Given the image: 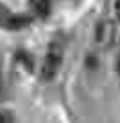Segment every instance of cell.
Instances as JSON below:
<instances>
[{
    "label": "cell",
    "mask_w": 120,
    "mask_h": 123,
    "mask_svg": "<svg viewBox=\"0 0 120 123\" xmlns=\"http://www.w3.org/2000/svg\"><path fill=\"white\" fill-rule=\"evenodd\" d=\"M61 62H63V47H61L57 41H53L47 49V55H45V64H43V80H53L57 76L61 68Z\"/></svg>",
    "instance_id": "1"
},
{
    "label": "cell",
    "mask_w": 120,
    "mask_h": 123,
    "mask_svg": "<svg viewBox=\"0 0 120 123\" xmlns=\"http://www.w3.org/2000/svg\"><path fill=\"white\" fill-rule=\"evenodd\" d=\"M116 37H118V29H116V23L114 21H100L98 27H96V43L100 45L102 49H108L116 43Z\"/></svg>",
    "instance_id": "2"
},
{
    "label": "cell",
    "mask_w": 120,
    "mask_h": 123,
    "mask_svg": "<svg viewBox=\"0 0 120 123\" xmlns=\"http://www.w3.org/2000/svg\"><path fill=\"white\" fill-rule=\"evenodd\" d=\"M29 2H31L33 10L39 17H47L49 10H51V2H49V0H29Z\"/></svg>",
    "instance_id": "3"
},
{
    "label": "cell",
    "mask_w": 120,
    "mask_h": 123,
    "mask_svg": "<svg viewBox=\"0 0 120 123\" xmlns=\"http://www.w3.org/2000/svg\"><path fill=\"white\" fill-rule=\"evenodd\" d=\"M112 12H114V18L120 23V0H112Z\"/></svg>",
    "instance_id": "4"
},
{
    "label": "cell",
    "mask_w": 120,
    "mask_h": 123,
    "mask_svg": "<svg viewBox=\"0 0 120 123\" xmlns=\"http://www.w3.org/2000/svg\"><path fill=\"white\" fill-rule=\"evenodd\" d=\"M0 123H12V121H10V115H6V113H0Z\"/></svg>",
    "instance_id": "5"
},
{
    "label": "cell",
    "mask_w": 120,
    "mask_h": 123,
    "mask_svg": "<svg viewBox=\"0 0 120 123\" xmlns=\"http://www.w3.org/2000/svg\"><path fill=\"white\" fill-rule=\"evenodd\" d=\"M116 70H118V74H120V57H118V64H116Z\"/></svg>",
    "instance_id": "6"
},
{
    "label": "cell",
    "mask_w": 120,
    "mask_h": 123,
    "mask_svg": "<svg viewBox=\"0 0 120 123\" xmlns=\"http://www.w3.org/2000/svg\"><path fill=\"white\" fill-rule=\"evenodd\" d=\"M0 88H2V80H0Z\"/></svg>",
    "instance_id": "7"
}]
</instances>
